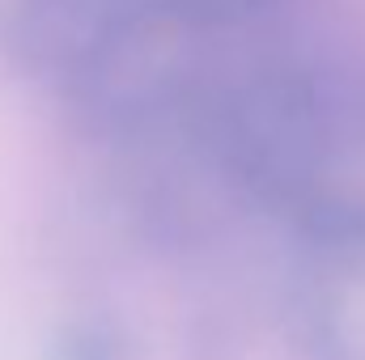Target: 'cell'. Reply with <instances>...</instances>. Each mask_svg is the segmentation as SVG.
<instances>
[{
	"mask_svg": "<svg viewBox=\"0 0 365 360\" xmlns=\"http://www.w3.org/2000/svg\"><path fill=\"white\" fill-rule=\"evenodd\" d=\"M47 360H132V344L119 322L86 314V318H68L51 335Z\"/></svg>",
	"mask_w": 365,
	"mask_h": 360,
	"instance_id": "7a4b0ae2",
	"label": "cell"
},
{
	"mask_svg": "<svg viewBox=\"0 0 365 360\" xmlns=\"http://www.w3.org/2000/svg\"><path fill=\"white\" fill-rule=\"evenodd\" d=\"M302 318L319 360H365V268L349 263L319 275Z\"/></svg>",
	"mask_w": 365,
	"mask_h": 360,
	"instance_id": "6da1fadb",
	"label": "cell"
}]
</instances>
